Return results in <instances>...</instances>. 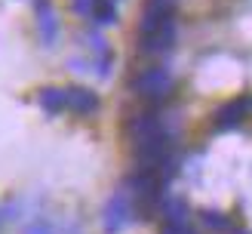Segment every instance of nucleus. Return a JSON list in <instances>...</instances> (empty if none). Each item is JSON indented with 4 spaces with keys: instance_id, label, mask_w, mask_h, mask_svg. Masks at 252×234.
Masks as SVG:
<instances>
[{
    "instance_id": "5",
    "label": "nucleus",
    "mask_w": 252,
    "mask_h": 234,
    "mask_svg": "<svg viewBox=\"0 0 252 234\" xmlns=\"http://www.w3.org/2000/svg\"><path fill=\"white\" fill-rule=\"evenodd\" d=\"M175 43V22H166L154 34H142V53H166Z\"/></svg>"
},
{
    "instance_id": "11",
    "label": "nucleus",
    "mask_w": 252,
    "mask_h": 234,
    "mask_svg": "<svg viewBox=\"0 0 252 234\" xmlns=\"http://www.w3.org/2000/svg\"><path fill=\"white\" fill-rule=\"evenodd\" d=\"M95 3H98V0H74V9H77L80 16H93Z\"/></svg>"
},
{
    "instance_id": "12",
    "label": "nucleus",
    "mask_w": 252,
    "mask_h": 234,
    "mask_svg": "<svg viewBox=\"0 0 252 234\" xmlns=\"http://www.w3.org/2000/svg\"><path fill=\"white\" fill-rule=\"evenodd\" d=\"M240 234H252V231H240Z\"/></svg>"
},
{
    "instance_id": "1",
    "label": "nucleus",
    "mask_w": 252,
    "mask_h": 234,
    "mask_svg": "<svg viewBox=\"0 0 252 234\" xmlns=\"http://www.w3.org/2000/svg\"><path fill=\"white\" fill-rule=\"evenodd\" d=\"M132 90L145 99H166L172 93V71L154 65V68H145L138 77L132 80Z\"/></svg>"
},
{
    "instance_id": "4",
    "label": "nucleus",
    "mask_w": 252,
    "mask_h": 234,
    "mask_svg": "<svg viewBox=\"0 0 252 234\" xmlns=\"http://www.w3.org/2000/svg\"><path fill=\"white\" fill-rule=\"evenodd\" d=\"M37 28H40V40L46 46H53L56 34H59V22H56V9H53V0H37Z\"/></svg>"
},
{
    "instance_id": "6",
    "label": "nucleus",
    "mask_w": 252,
    "mask_h": 234,
    "mask_svg": "<svg viewBox=\"0 0 252 234\" xmlns=\"http://www.w3.org/2000/svg\"><path fill=\"white\" fill-rule=\"evenodd\" d=\"M129 133L135 135V142H142V139H151V135L163 133V123H160L157 114H138V117L129 123Z\"/></svg>"
},
{
    "instance_id": "13",
    "label": "nucleus",
    "mask_w": 252,
    "mask_h": 234,
    "mask_svg": "<svg viewBox=\"0 0 252 234\" xmlns=\"http://www.w3.org/2000/svg\"><path fill=\"white\" fill-rule=\"evenodd\" d=\"M0 222H3V216H0Z\"/></svg>"
},
{
    "instance_id": "8",
    "label": "nucleus",
    "mask_w": 252,
    "mask_h": 234,
    "mask_svg": "<svg viewBox=\"0 0 252 234\" xmlns=\"http://www.w3.org/2000/svg\"><path fill=\"white\" fill-rule=\"evenodd\" d=\"M37 102L46 114H59V111H65V90H56V86H43L40 93H37Z\"/></svg>"
},
{
    "instance_id": "7",
    "label": "nucleus",
    "mask_w": 252,
    "mask_h": 234,
    "mask_svg": "<svg viewBox=\"0 0 252 234\" xmlns=\"http://www.w3.org/2000/svg\"><path fill=\"white\" fill-rule=\"evenodd\" d=\"M252 111V99H240V102H228L219 111V123L221 127H237L246 114Z\"/></svg>"
},
{
    "instance_id": "2",
    "label": "nucleus",
    "mask_w": 252,
    "mask_h": 234,
    "mask_svg": "<svg viewBox=\"0 0 252 234\" xmlns=\"http://www.w3.org/2000/svg\"><path fill=\"white\" fill-rule=\"evenodd\" d=\"M132 219H135V209H132V203H129V197H126L123 191L111 194L108 203H105V216H102L105 231H108V234H117V231H123L126 225H129Z\"/></svg>"
},
{
    "instance_id": "9",
    "label": "nucleus",
    "mask_w": 252,
    "mask_h": 234,
    "mask_svg": "<svg viewBox=\"0 0 252 234\" xmlns=\"http://www.w3.org/2000/svg\"><path fill=\"white\" fill-rule=\"evenodd\" d=\"M93 19L98 25H111V22H117V6L111 3V0H98L95 9H93Z\"/></svg>"
},
{
    "instance_id": "3",
    "label": "nucleus",
    "mask_w": 252,
    "mask_h": 234,
    "mask_svg": "<svg viewBox=\"0 0 252 234\" xmlns=\"http://www.w3.org/2000/svg\"><path fill=\"white\" fill-rule=\"evenodd\" d=\"M65 108L74 114H93L98 111V96L86 86H68L65 90Z\"/></svg>"
},
{
    "instance_id": "10",
    "label": "nucleus",
    "mask_w": 252,
    "mask_h": 234,
    "mask_svg": "<svg viewBox=\"0 0 252 234\" xmlns=\"http://www.w3.org/2000/svg\"><path fill=\"white\" fill-rule=\"evenodd\" d=\"M203 222H206L209 228H216V231H224V228H228V219H224L221 213H212V209H206V213H203Z\"/></svg>"
}]
</instances>
